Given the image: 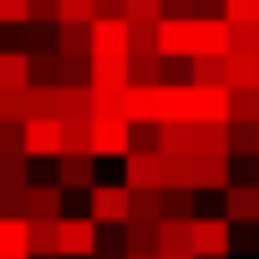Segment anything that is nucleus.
Returning <instances> with one entry per match:
<instances>
[{
  "label": "nucleus",
  "instance_id": "obj_1",
  "mask_svg": "<svg viewBox=\"0 0 259 259\" xmlns=\"http://www.w3.org/2000/svg\"><path fill=\"white\" fill-rule=\"evenodd\" d=\"M193 127H229V87H178V117Z\"/></svg>",
  "mask_w": 259,
  "mask_h": 259
},
{
  "label": "nucleus",
  "instance_id": "obj_2",
  "mask_svg": "<svg viewBox=\"0 0 259 259\" xmlns=\"http://www.w3.org/2000/svg\"><path fill=\"white\" fill-rule=\"evenodd\" d=\"M122 107H127V122L163 127V122L178 117V87H127L122 92Z\"/></svg>",
  "mask_w": 259,
  "mask_h": 259
},
{
  "label": "nucleus",
  "instance_id": "obj_3",
  "mask_svg": "<svg viewBox=\"0 0 259 259\" xmlns=\"http://www.w3.org/2000/svg\"><path fill=\"white\" fill-rule=\"evenodd\" d=\"M56 254L61 259H92L97 254V224L87 213H66L56 224Z\"/></svg>",
  "mask_w": 259,
  "mask_h": 259
},
{
  "label": "nucleus",
  "instance_id": "obj_4",
  "mask_svg": "<svg viewBox=\"0 0 259 259\" xmlns=\"http://www.w3.org/2000/svg\"><path fill=\"white\" fill-rule=\"evenodd\" d=\"M127 168V193H163V183H168V163H163V153H127L122 158Z\"/></svg>",
  "mask_w": 259,
  "mask_h": 259
},
{
  "label": "nucleus",
  "instance_id": "obj_5",
  "mask_svg": "<svg viewBox=\"0 0 259 259\" xmlns=\"http://www.w3.org/2000/svg\"><path fill=\"white\" fill-rule=\"evenodd\" d=\"M21 219L26 224H56V219H66V193L56 183H31L21 193Z\"/></svg>",
  "mask_w": 259,
  "mask_h": 259
},
{
  "label": "nucleus",
  "instance_id": "obj_6",
  "mask_svg": "<svg viewBox=\"0 0 259 259\" xmlns=\"http://www.w3.org/2000/svg\"><path fill=\"white\" fill-rule=\"evenodd\" d=\"M87 203H92V224L97 229H127V188L122 183H97L92 193H87Z\"/></svg>",
  "mask_w": 259,
  "mask_h": 259
},
{
  "label": "nucleus",
  "instance_id": "obj_7",
  "mask_svg": "<svg viewBox=\"0 0 259 259\" xmlns=\"http://www.w3.org/2000/svg\"><path fill=\"white\" fill-rule=\"evenodd\" d=\"M188 234H193V259H229V224H224V213H198Z\"/></svg>",
  "mask_w": 259,
  "mask_h": 259
},
{
  "label": "nucleus",
  "instance_id": "obj_8",
  "mask_svg": "<svg viewBox=\"0 0 259 259\" xmlns=\"http://www.w3.org/2000/svg\"><path fill=\"white\" fill-rule=\"evenodd\" d=\"M127 117H92V153L97 158H127Z\"/></svg>",
  "mask_w": 259,
  "mask_h": 259
},
{
  "label": "nucleus",
  "instance_id": "obj_9",
  "mask_svg": "<svg viewBox=\"0 0 259 259\" xmlns=\"http://www.w3.org/2000/svg\"><path fill=\"white\" fill-rule=\"evenodd\" d=\"M21 138H26V158H61V122L56 117L21 122Z\"/></svg>",
  "mask_w": 259,
  "mask_h": 259
},
{
  "label": "nucleus",
  "instance_id": "obj_10",
  "mask_svg": "<svg viewBox=\"0 0 259 259\" xmlns=\"http://www.w3.org/2000/svg\"><path fill=\"white\" fill-rule=\"evenodd\" d=\"M92 56H127V21L122 16L92 21Z\"/></svg>",
  "mask_w": 259,
  "mask_h": 259
},
{
  "label": "nucleus",
  "instance_id": "obj_11",
  "mask_svg": "<svg viewBox=\"0 0 259 259\" xmlns=\"http://www.w3.org/2000/svg\"><path fill=\"white\" fill-rule=\"evenodd\" d=\"M224 224H259V188L254 183H229L224 193Z\"/></svg>",
  "mask_w": 259,
  "mask_h": 259
},
{
  "label": "nucleus",
  "instance_id": "obj_12",
  "mask_svg": "<svg viewBox=\"0 0 259 259\" xmlns=\"http://www.w3.org/2000/svg\"><path fill=\"white\" fill-rule=\"evenodd\" d=\"M92 92H127V56H92Z\"/></svg>",
  "mask_w": 259,
  "mask_h": 259
},
{
  "label": "nucleus",
  "instance_id": "obj_13",
  "mask_svg": "<svg viewBox=\"0 0 259 259\" xmlns=\"http://www.w3.org/2000/svg\"><path fill=\"white\" fill-rule=\"evenodd\" d=\"M92 178H97V158H56V188H61V193H66V188H71V193H76V188L92 193V188H97Z\"/></svg>",
  "mask_w": 259,
  "mask_h": 259
},
{
  "label": "nucleus",
  "instance_id": "obj_14",
  "mask_svg": "<svg viewBox=\"0 0 259 259\" xmlns=\"http://www.w3.org/2000/svg\"><path fill=\"white\" fill-rule=\"evenodd\" d=\"M92 87H61L56 92V122H92Z\"/></svg>",
  "mask_w": 259,
  "mask_h": 259
},
{
  "label": "nucleus",
  "instance_id": "obj_15",
  "mask_svg": "<svg viewBox=\"0 0 259 259\" xmlns=\"http://www.w3.org/2000/svg\"><path fill=\"white\" fill-rule=\"evenodd\" d=\"M127 224L133 229H158L163 224V193H127Z\"/></svg>",
  "mask_w": 259,
  "mask_h": 259
},
{
  "label": "nucleus",
  "instance_id": "obj_16",
  "mask_svg": "<svg viewBox=\"0 0 259 259\" xmlns=\"http://www.w3.org/2000/svg\"><path fill=\"white\" fill-rule=\"evenodd\" d=\"M26 87H31V56L0 51V92H26Z\"/></svg>",
  "mask_w": 259,
  "mask_h": 259
},
{
  "label": "nucleus",
  "instance_id": "obj_17",
  "mask_svg": "<svg viewBox=\"0 0 259 259\" xmlns=\"http://www.w3.org/2000/svg\"><path fill=\"white\" fill-rule=\"evenodd\" d=\"M0 254H6V259H31V234H26V219L0 213Z\"/></svg>",
  "mask_w": 259,
  "mask_h": 259
},
{
  "label": "nucleus",
  "instance_id": "obj_18",
  "mask_svg": "<svg viewBox=\"0 0 259 259\" xmlns=\"http://www.w3.org/2000/svg\"><path fill=\"white\" fill-rule=\"evenodd\" d=\"M61 158H97L92 153V122H61Z\"/></svg>",
  "mask_w": 259,
  "mask_h": 259
},
{
  "label": "nucleus",
  "instance_id": "obj_19",
  "mask_svg": "<svg viewBox=\"0 0 259 259\" xmlns=\"http://www.w3.org/2000/svg\"><path fill=\"white\" fill-rule=\"evenodd\" d=\"M122 21L127 26H163L168 6H163V0H122Z\"/></svg>",
  "mask_w": 259,
  "mask_h": 259
},
{
  "label": "nucleus",
  "instance_id": "obj_20",
  "mask_svg": "<svg viewBox=\"0 0 259 259\" xmlns=\"http://www.w3.org/2000/svg\"><path fill=\"white\" fill-rule=\"evenodd\" d=\"M193 224H173V219H163L158 224V254H193V234H188Z\"/></svg>",
  "mask_w": 259,
  "mask_h": 259
},
{
  "label": "nucleus",
  "instance_id": "obj_21",
  "mask_svg": "<svg viewBox=\"0 0 259 259\" xmlns=\"http://www.w3.org/2000/svg\"><path fill=\"white\" fill-rule=\"evenodd\" d=\"M127 87H163V56H127Z\"/></svg>",
  "mask_w": 259,
  "mask_h": 259
},
{
  "label": "nucleus",
  "instance_id": "obj_22",
  "mask_svg": "<svg viewBox=\"0 0 259 259\" xmlns=\"http://www.w3.org/2000/svg\"><path fill=\"white\" fill-rule=\"evenodd\" d=\"M102 16L97 0H56V26H92Z\"/></svg>",
  "mask_w": 259,
  "mask_h": 259
},
{
  "label": "nucleus",
  "instance_id": "obj_23",
  "mask_svg": "<svg viewBox=\"0 0 259 259\" xmlns=\"http://www.w3.org/2000/svg\"><path fill=\"white\" fill-rule=\"evenodd\" d=\"M56 51L61 56H92V26H56Z\"/></svg>",
  "mask_w": 259,
  "mask_h": 259
},
{
  "label": "nucleus",
  "instance_id": "obj_24",
  "mask_svg": "<svg viewBox=\"0 0 259 259\" xmlns=\"http://www.w3.org/2000/svg\"><path fill=\"white\" fill-rule=\"evenodd\" d=\"M163 219H173V224H193V219H198L193 193H188V188H163Z\"/></svg>",
  "mask_w": 259,
  "mask_h": 259
},
{
  "label": "nucleus",
  "instance_id": "obj_25",
  "mask_svg": "<svg viewBox=\"0 0 259 259\" xmlns=\"http://www.w3.org/2000/svg\"><path fill=\"white\" fill-rule=\"evenodd\" d=\"M259 122V92H229V127H254Z\"/></svg>",
  "mask_w": 259,
  "mask_h": 259
},
{
  "label": "nucleus",
  "instance_id": "obj_26",
  "mask_svg": "<svg viewBox=\"0 0 259 259\" xmlns=\"http://www.w3.org/2000/svg\"><path fill=\"white\" fill-rule=\"evenodd\" d=\"M61 224V219H56ZM56 224H26V234H31V259H51L56 254Z\"/></svg>",
  "mask_w": 259,
  "mask_h": 259
},
{
  "label": "nucleus",
  "instance_id": "obj_27",
  "mask_svg": "<svg viewBox=\"0 0 259 259\" xmlns=\"http://www.w3.org/2000/svg\"><path fill=\"white\" fill-rule=\"evenodd\" d=\"M198 158H229V127H198Z\"/></svg>",
  "mask_w": 259,
  "mask_h": 259
},
{
  "label": "nucleus",
  "instance_id": "obj_28",
  "mask_svg": "<svg viewBox=\"0 0 259 259\" xmlns=\"http://www.w3.org/2000/svg\"><path fill=\"white\" fill-rule=\"evenodd\" d=\"M254 127H229V158H259V133Z\"/></svg>",
  "mask_w": 259,
  "mask_h": 259
},
{
  "label": "nucleus",
  "instance_id": "obj_29",
  "mask_svg": "<svg viewBox=\"0 0 259 259\" xmlns=\"http://www.w3.org/2000/svg\"><path fill=\"white\" fill-rule=\"evenodd\" d=\"M16 158H26L21 122H0V163H16Z\"/></svg>",
  "mask_w": 259,
  "mask_h": 259
},
{
  "label": "nucleus",
  "instance_id": "obj_30",
  "mask_svg": "<svg viewBox=\"0 0 259 259\" xmlns=\"http://www.w3.org/2000/svg\"><path fill=\"white\" fill-rule=\"evenodd\" d=\"M229 56H259V26H229Z\"/></svg>",
  "mask_w": 259,
  "mask_h": 259
},
{
  "label": "nucleus",
  "instance_id": "obj_31",
  "mask_svg": "<svg viewBox=\"0 0 259 259\" xmlns=\"http://www.w3.org/2000/svg\"><path fill=\"white\" fill-rule=\"evenodd\" d=\"M229 254H259V224H234L229 229Z\"/></svg>",
  "mask_w": 259,
  "mask_h": 259
},
{
  "label": "nucleus",
  "instance_id": "obj_32",
  "mask_svg": "<svg viewBox=\"0 0 259 259\" xmlns=\"http://www.w3.org/2000/svg\"><path fill=\"white\" fill-rule=\"evenodd\" d=\"M229 26H259V0H224Z\"/></svg>",
  "mask_w": 259,
  "mask_h": 259
},
{
  "label": "nucleus",
  "instance_id": "obj_33",
  "mask_svg": "<svg viewBox=\"0 0 259 259\" xmlns=\"http://www.w3.org/2000/svg\"><path fill=\"white\" fill-rule=\"evenodd\" d=\"M127 153H158V127L133 122V133H127Z\"/></svg>",
  "mask_w": 259,
  "mask_h": 259
},
{
  "label": "nucleus",
  "instance_id": "obj_34",
  "mask_svg": "<svg viewBox=\"0 0 259 259\" xmlns=\"http://www.w3.org/2000/svg\"><path fill=\"white\" fill-rule=\"evenodd\" d=\"M0 122H26V92H0Z\"/></svg>",
  "mask_w": 259,
  "mask_h": 259
},
{
  "label": "nucleus",
  "instance_id": "obj_35",
  "mask_svg": "<svg viewBox=\"0 0 259 259\" xmlns=\"http://www.w3.org/2000/svg\"><path fill=\"white\" fill-rule=\"evenodd\" d=\"M31 21V0H0V26H21Z\"/></svg>",
  "mask_w": 259,
  "mask_h": 259
},
{
  "label": "nucleus",
  "instance_id": "obj_36",
  "mask_svg": "<svg viewBox=\"0 0 259 259\" xmlns=\"http://www.w3.org/2000/svg\"><path fill=\"white\" fill-rule=\"evenodd\" d=\"M122 259H158V254H122Z\"/></svg>",
  "mask_w": 259,
  "mask_h": 259
},
{
  "label": "nucleus",
  "instance_id": "obj_37",
  "mask_svg": "<svg viewBox=\"0 0 259 259\" xmlns=\"http://www.w3.org/2000/svg\"><path fill=\"white\" fill-rule=\"evenodd\" d=\"M92 259H122V254H102V249H97V254H92Z\"/></svg>",
  "mask_w": 259,
  "mask_h": 259
},
{
  "label": "nucleus",
  "instance_id": "obj_38",
  "mask_svg": "<svg viewBox=\"0 0 259 259\" xmlns=\"http://www.w3.org/2000/svg\"><path fill=\"white\" fill-rule=\"evenodd\" d=\"M158 259H193V254H158Z\"/></svg>",
  "mask_w": 259,
  "mask_h": 259
},
{
  "label": "nucleus",
  "instance_id": "obj_39",
  "mask_svg": "<svg viewBox=\"0 0 259 259\" xmlns=\"http://www.w3.org/2000/svg\"><path fill=\"white\" fill-rule=\"evenodd\" d=\"M254 188H259V158H254Z\"/></svg>",
  "mask_w": 259,
  "mask_h": 259
},
{
  "label": "nucleus",
  "instance_id": "obj_40",
  "mask_svg": "<svg viewBox=\"0 0 259 259\" xmlns=\"http://www.w3.org/2000/svg\"><path fill=\"white\" fill-rule=\"evenodd\" d=\"M51 259H61V254H51Z\"/></svg>",
  "mask_w": 259,
  "mask_h": 259
},
{
  "label": "nucleus",
  "instance_id": "obj_41",
  "mask_svg": "<svg viewBox=\"0 0 259 259\" xmlns=\"http://www.w3.org/2000/svg\"><path fill=\"white\" fill-rule=\"evenodd\" d=\"M0 259H6V254H0Z\"/></svg>",
  "mask_w": 259,
  "mask_h": 259
},
{
  "label": "nucleus",
  "instance_id": "obj_42",
  "mask_svg": "<svg viewBox=\"0 0 259 259\" xmlns=\"http://www.w3.org/2000/svg\"><path fill=\"white\" fill-rule=\"evenodd\" d=\"M254 133H259V127H254Z\"/></svg>",
  "mask_w": 259,
  "mask_h": 259
}]
</instances>
